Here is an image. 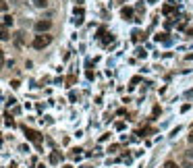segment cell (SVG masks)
I'll return each instance as SVG.
<instances>
[{"mask_svg":"<svg viewBox=\"0 0 193 168\" xmlns=\"http://www.w3.org/2000/svg\"><path fill=\"white\" fill-rule=\"evenodd\" d=\"M50 42H52V37H50V35L40 33V35H35V37H33V44H31V46H33L35 50H44Z\"/></svg>","mask_w":193,"mask_h":168,"instance_id":"1","label":"cell"},{"mask_svg":"<svg viewBox=\"0 0 193 168\" xmlns=\"http://www.w3.org/2000/svg\"><path fill=\"white\" fill-rule=\"evenodd\" d=\"M50 27H52V23H50L48 19H40V21H35V31H40V33L48 31Z\"/></svg>","mask_w":193,"mask_h":168,"instance_id":"2","label":"cell"},{"mask_svg":"<svg viewBox=\"0 0 193 168\" xmlns=\"http://www.w3.org/2000/svg\"><path fill=\"white\" fill-rule=\"evenodd\" d=\"M25 135H27L29 141H40V133L33 131V129H27V127H25Z\"/></svg>","mask_w":193,"mask_h":168,"instance_id":"3","label":"cell"},{"mask_svg":"<svg viewBox=\"0 0 193 168\" xmlns=\"http://www.w3.org/2000/svg\"><path fill=\"white\" fill-rule=\"evenodd\" d=\"M15 44H17V46H23V44H25V31H17V33H15Z\"/></svg>","mask_w":193,"mask_h":168,"instance_id":"4","label":"cell"},{"mask_svg":"<svg viewBox=\"0 0 193 168\" xmlns=\"http://www.w3.org/2000/svg\"><path fill=\"white\" fill-rule=\"evenodd\" d=\"M11 23H13V17H11V15H4V17H2V27H8Z\"/></svg>","mask_w":193,"mask_h":168,"instance_id":"5","label":"cell"},{"mask_svg":"<svg viewBox=\"0 0 193 168\" xmlns=\"http://www.w3.org/2000/svg\"><path fill=\"white\" fill-rule=\"evenodd\" d=\"M31 2H33V6H37V8H46V4H48L46 0H31Z\"/></svg>","mask_w":193,"mask_h":168,"instance_id":"6","label":"cell"},{"mask_svg":"<svg viewBox=\"0 0 193 168\" xmlns=\"http://www.w3.org/2000/svg\"><path fill=\"white\" fill-rule=\"evenodd\" d=\"M50 162H52V164H58V162H60V156H58V154L54 152V154L50 156Z\"/></svg>","mask_w":193,"mask_h":168,"instance_id":"7","label":"cell"},{"mask_svg":"<svg viewBox=\"0 0 193 168\" xmlns=\"http://www.w3.org/2000/svg\"><path fill=\"white\" fill-rule=\"evenodd\" d=\"M8 40V31H7V27H2V42H7Z\"/></svg>","mask_w":193,"mask_h":168,"instance_id":"8","label":"cell"},{"mask_svg":"<svg viewBox=\"0 0 193 168\" xmlns=\"http://www.w3.org/2000/svg\"><path fill=\"white\" fill-rule=\"evenodd\" d=\"M164 168H179V166H177L174 162H166V164H164Z\"/></svg>","mask_w":193,"mask_h":168,"instance_id":"9","label":"cell"},{"mask_svg":"<svg viewBox=\"0 0 193 168\" xmlns=\"http://www.w3.org/2000/svg\"><path fill=\"white\" fill-rule=\"evenodd\" d=\"M123 17H131V8H123Z\"/></svg>","mask_w":193,"mask_h":168,"instance_id":"10","label":"cell"},{"mask_svg":"<svg viewBox=\"0 0 193 168\" xmlns=\"http://www.w3.org/2000/svg\"><path fill=\"white\" fill-rule=\"evenodd\" d=\"M183 168H193V164H191V162H185V164H183Z\"/></svg>","mask_w":193,"mask_h":168,"instance_id":"11","label":"cell"},{"mask_svg":"<svg viewBox=\"0 0 193 168\" xmlns=\"http://www.w3.org/2000/svg\"><path fill=\"white\" fill-rule=\"evenodd\" d=\"M189 158H191V160H193V149H189Z\"/></svg>","mask_w":193,"mask_h":168,"instance_id":"12","label":"cell"},{"mask_svg":"<svg viewBox=\"0 0 193 168\" xmlns=\"http://www.w3.org/2000/svg\"><path fill=\"white\" fill-rule=\"evenodd\" d=\"M150 2H156V0H150Z\"/></svg>","mask_w":193,"mask_h":168,"instance_id":"13","label":"cell"}]
</instances>
